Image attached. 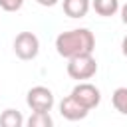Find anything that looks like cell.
I'll return each mask as SVG.
<instances>
[{
	"mask_svg": "<svg viewBox=\"0 0 127 127\" xmlns=\"http://www.w3.org/2000/svg\"><path fill=\"white\" fill-rule=\"evenodd\" d=\"M56 50L65 60H71L77 56H89L95 50V36L87 28H73V30L62 32L56 38Z\"/></svg>",
	"mask_w": 127,
	"mask_h": 127,
	"instance_id": "obj_1",
	"label": "cell"
},
{
	"mask_svg": "<svg viewBox=\"0 0 127 127\" xmlns=\"http://www.w3.org/2000/svg\"><path fill=\"white\" fill-rule=\"evenodd\" d=\"M97 73V62L95 58L89 54V56H77V58H71L67 60V75L71 79H89Z\"/></svg>",
	"mask_w": 127,
	"mask_h": 127,
	"instance_id": "obj_2",
	"label": "cell"
},
{
	"mask_svg": "<svg viewBox=\"0 0 127 127\" xmlns=\"http://www.w3.org/2000/svg\"><path fill=\"white\" fill-rule=\"evenodd\" d=\"M40 52V40L32 32H20L14 38V54L20 60H34Z\"/></svg>",
	"mask_w": 127,
	"mask_h": 127,
	"instance_id": "obj_3",
	"label": "cell"
},
{
	"mask_svg": "<svg viewBox=\"0 0 127 127\" xmlns=\"http://www.w3.org/2000/svg\"><path fill=\"white\" fill-rule=\"evenodd\" d=\"M54 93L52 89L44 87V85H36L28 91L26 95V103L32 111H44V113H50V109L54 107Z\"/></svg>",
	"mask_w": 127,
	"mask_h": 127,
	"instance_id": "obj_4",
	"label": "cell"
},
{
	"mask_svg": "<svg viewBox=\"0 0 127 127\" xmlns=\"http://www.w3.org/2000/svg\"><path fill=\"white\" fill-rule=\"evenodd\" d=\"M69 95H71L77 103H81L85 109H93V107H97L99 101H101V91H99L93 83H89V81H79V83L71 89Z\"/></svg>",
	"mask_w": 127,
	"mask_h": 127,
	"instance_id": "obj_5",
	"label": "cell"
},
{
	"mask_svg": "<svg viewBox=\"0 0 127 127\" xmlns=\"http://www.w3.org/2000/svg\"><path fill=\"white\" fill-rule=\"evenodd\" d=\"M89 113V109H85L81 103H77L71 95L64 97L60 101V115L67 121H79V119H85Z\"/></svg>",
	"mask_w": 127,
	"mask_h": 127,
	"instance_id": "obj_6",
	"label": "cell"
},
{
	"mask_svg": "<svg viewBox=\"0 0 127 127\" xmlns=\"http://www.w3.org/2000/svg\"><path fill=\"white\" fill-rule=\"evenodd\" d=\"M62 6H64L65 16H69V18H83L89 12V8H91V0H64Z\"/></svg>",
	"mask_w": 127,
	"mask_h": 127,
	"instance_id": "obj_7",
	"label": "cell"
},
{
	"mask_svg": "<svg viewBox=\"0 0 127 127\" xmlns=\"http://www.w3.org/2000/svg\"><path fill=\"white\" fill-rule=\"evenodd\" d=\"M91 8L99 16L109 18V16H113L119 10V0H91Z\"/></svg>",
	"mask_w": 127,
	"mask_h": 127,
	"instance_id": "obj_8",
	"label": "cell"
},
{
	"mask_svg": "<svg viewBox=\"0 0 127 127\" xmlns=\"http://www.w3.org/2000/svg\"><path fill=\"white\" fill-rule=\"evenodd\" d=\"M24 117L18 109H4L0 115V127H22Z\"/></svg>",
	"mask_w": 127,
	"mask_h": 127,
	"instance_id": "obj_9",
	"label": "cell"
},
{
	"mask_svg": "<svg viewBox=\"0 0 127 127\" xmlns=\"http://www.w3.org/2000/svg\"><path fill=\"white\" fill-rule=\"evenodd\" d=\"M26 127H54V119L50 113L44 111H32V115L26 121Z\"/></svg>",
	"mask_w": 127,
	"mask_h": 127,
	"instance_id": "obj_10",
	"label": "cell"
},
{
	"mask_svg": "<svg viewBox=\"0 0 127 127\" xmlns=\"http://www.w3.org/2000/svg\"><path fill=\"white\" fill-rule=\"evenodd\" d=\"M111 103L121 115H127V87H117L111 95Z\"/></svg>",
	"mask_w": 127,
	"mask_h": 127,
	"instance_id": "obj_11",
	"label": "cell"
},
{
	"mask_svg": "<svg viewBox=\"0 0 127 127\" xmlns=\"http://www.w3.org/2000/svg\"><path fill=\"white\" fill-rule=\"evenodd\" d=\"M22 4H24V0H0V8L6 12H16L22 8Z\"/></svg>",
	"mask_w": 127,
	"mask_h": 127,
	"instance_id": "obj_12",
	"label": "cell"
},
{
	"mask_svg": "<svg viewBox=\"0 0 127 127\" xmlns=\"http://www.w3.org/2000/svg\"><path fill=\"white\" fill-rule=\"evenodd\" d=\"M121 22H123V24L127 26V2H125V4L121 6Z\"/></svg>",
	"mask_w": 127,
	"mask_h": 127,
	"instance_id": "obj_13",
	"label": "cell"
},
{
	"mask_svg": "<svg viewBox=\"0 0 127 127\" xmlns=\"http://www.w3.org/2000/svg\"><path fill=\"white\" fill-rule=\"evenodd\" d=\"M40 6H56L58 4V0H36Z\"/></svg>",
	"mask_w": 127,
	"mask_h": 127,
	"instance_id": "obj_14",
	"label": "cell"
},
{
	"mask_svg": "<svg viewBox=\"0 0 127 127\" xmlns=\"http://www.w3.org/2000/svg\"><path fill=\"white\" fill-rule=\"evenodd\" d=\"M121 52H123V56L127 58V36L123 38V42H121Z\"/></svg>",
	"mask_w": 127,
	"mask_h": 127,
	"instance_id": "obj_15",
	"label": "cell"
}]
</instances>
